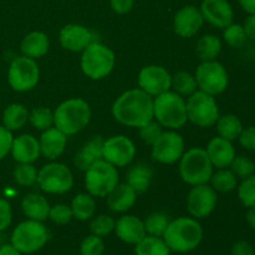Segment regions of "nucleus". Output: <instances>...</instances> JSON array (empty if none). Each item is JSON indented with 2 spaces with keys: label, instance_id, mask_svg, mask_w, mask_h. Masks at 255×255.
<instances>
[{
  "label": "nucleus",
  "instance_id": "2",
  "mask_svg": "<svg viewBox=\"0 0 255 255\" xmlns=\"http://www.w3.org/2000/svg\"><path fill=\"white\" fill-rule=\"evenodd\" d=\"M162 238L171 252L189 253L202 243L203 229L196 218L181 217L169 222Z\"/></svg>",
  "mask_w": 255,
  "mask_h": 255
},
{
  "label": "nucleus",
  "instance_id": "34",
  "mask_svg": "<svg viewBox=\"0 0 255 255\" xmlns=\"http://www.w3.org/2000/svg\"><path fill=\"white\" fill-rule=\"evenodd\" d=\"M212 188L221 193H229L238 187V178L236 174L228 168H221L212 174L211 181Z\"/></svg>",
  "mask_w": 255,
  "mask_h": 255
},
{
  "label": "nucleus",
  "instance_id": "20",
  "mask_svg": "<svg viewBox=\"0 0 255 255\" xmlns=\"http://www.w3.org/2000/svg\"><path fill=\"white\" fill-rule=\"evenodd\" d=\"M115 233L122 242L136 246L146 234L143 221L134 216H122L115 224Z\"/></svg>",
  "mask_w": 255,
  "mask_h": 255
},
{
  "label": "nucleus",
  "instance_id": "12",
  "mask_svg": "<svg viewBox=\"0 0 255 255\" xmlns=\"http://www.w3.org/2000/svg\"><path fill=\"white\" fill-rule=\"evenodd\" d=\"M194 76H196L199 90L212 96H217L226 91L229 84L228 72L226 67L217 60L202 62L197 67Z\"/></svg>",
  "mask_w": 255,
  "mask_h": 255
},
{
  "label": "nucleus",
  "instance_id": "31",
  "mask_svg": "<svg viewBox=\"0 0 255 255\" xmlns=\"http://www.w3.org/2000/svg\"><path fill=\"white\" fill-rule=\"evenodd\" d=\"M217 132H218L219 137H223V138L228 139V141L233 142L236 139H238V137L241 136L242 131H243V124L239 120V117H237L236 115H223V116H219V119L217 120Z\"/></svg>",
  "mask_w": 255,
  "mask_h": 255
},
{
  "label": "nucleus",
  "instance_id": "53",
  "mask_svg": "<svg viewBox=\"0 0 255 255\" xmlns=\"http://www.w3.org/2000/svg\"><path fill=\"white\" fill-rule=\"evenodd\" d=\"M238 2L248 14H255V0H238Z\"/></svg>",
  "mask_w": 255,
  "mask_h": 255
},
{
  "label": "nucleus",
  "instance_id": "51",
  "mask_svg": "<svg viewBox=\"0 0 255 255\" xmlns=\"http://www.w3.org/2000/svg\"><path fill=\"white\" fill-rule=\"evenodd\" d=\"M243 27L247 34V37L251 40H255V14H249Z\"/></svg>",
  "mask_w": 255,
  "mask_h": 255
},
{
  "label": "nucleus",
  "instance_id": "44",
  "mask_svg": "<svg viewBox=\"0 0 255 255\" xmlns=\"http://www.w3.org/2000/svg\"><path fill=\"white\" fill-rule=\"evenodd\" d=\"M72 218H74V216H72L71 207L62 203L55 204L54 207H50L49 219L52 223L57 224V226H65V224L70 223Z\"/></svg>",
  "mask_w": 255,
  "mask_h": 255
},
{
  "label": "nucleus",
  "instance_id": "25",
  "mask_svg": "<svg viewBox=\"0 0 255 255\" xmlns=\"http://www.w3.org/2000/svg\"><path fill=\"white\" fill-rule=\"evenodd\" d=\"M136 199L137 193L132 187L127 183L117 184L107 194V207L115 213H125L134 206Z\"/></svg>",
  "mask_w": 255,
  "mask_h": 255
},
{
  "label": "nucleus",
  "instance_id": "1",
  "mask_svg": "<svg viewBox=\"0 0 255 255\" xmlns=\"http://www.w3.org/2000/svg\"><path fill=\"white\" fill-rule=\"evenodd\" d=\"M112 116L119 124L139 128L153 120V99L141 89H132L117 97Z\"/></svg>",
  "mask_w": 255,
  "mask_h": 255
},
{
  "label": "nucleus",
  "instance_id": "22",
  "mask_svg": "<svg viewBox=\"0 0 255 255\" xmlns=\"http://www.w3.org/2000/svg\"><path fill=\"white\" fill-rule=\"evenodd\" d=\"M66 143L67 136L56 127H50L42 131V134L39 138L40 152L45 158L51 161L59 158L64 153Z\"/></svg>",
  "mask_w": 255,
  "mask_h": 255
},
{
  "label": "nucleus",
  "instance_id": "35",
  "mask_svg": "<svg viewBox=\"0 0 255 255\" xmlns=\"http://www.w3.org/2000/svg\"><path fill=\"white\" fill-rule=\"evenodd\" d=\"M197 80L196 76L187 71L177 72L174 76H172V87L174 92H177L181 96H191L192 94L197 91Z\"/></svg>",
  "mask_w": 255,
  "mask_h": 255
},
{
  "label": "nucleus",
  "instance_id": "46",
  "mask_svg": "<svg viewBox=\"0 0 255 255\" xmlns=\"http://www.w3.org/2000/svg\"><path fill=\"white\" fill-rule=\"evenodd\" d=\"M12 222L11 206L6 199L0 198V232L6 231Z\"/></svg>",
  "mask_w": 255,
  "mask_h": 255
},
{
  "label": "nucleus",
  "instance_id": "19",
  "mask_svg": "<svg viewBox=\"0 0 255 255\" xmlns=\"http://www.w3.org/2000/svg\"><path fill=\"white\" fill-rule=\"evenodd\" d=\"M92 34L86 26L80 24L65 25L60 30L59 40L65 50L72 52L84 51L92 42Z\"/></svg>",
  "mask_w": 255,
  "mask_h": 255
},
{
  "label": "nucleus",
  "instance_id": "52",
  "mask_svg": "<svg viewBox=\"0 0 255 255\" xmlns=\"http://www.w3.org/2000/svg\"><path fill=\"white\" fill-rule=\"evenodd\" d=\"M0 255H22L12 246L11 243L10 244H4V246L0 247Z\"/></svg>",
  "mask_w": 255,
  "mask_h": 255
},
{
  "label": "nucleus",
  "instance_id": "39",
  "mask_svg": "<svg viewBox=\"0 0 255 255\" xmlns=\"http://www.w3.org/2000/svg\"><path fill=\"white\" fill-rule=\"evenodd\" d=\"M223 30H224L223 32L224 41H226L229 46L239 49V47L246 45L248 37H247L246 31H244L243 25L233 24V22H232L229 26H227L226 29Z\"/></svg>",
  "mask_w": 255,
  "mask_h": 255
},
{
  "label": "nucleus",
  "instance_id": "50",
  "mask_svg": "<svg viewBox=\"0 0 255 255\" xmlns=\"http://www.w3.org/2000/svg\"><path fill=\"white\" fill-rule=\"evenodd\" d=\"M134 0H110L112 10L117 14H127L133 6Z\"/></svg>",
  "mask_w": 255,
  "mask_h": 255
},
{
  "label": "nucleus",
  "instance_id": "11",
  "mask_svg": "<svg viewBox=\"0 0 255 255\" xmlns=\"http://www.w3.org/2000/svg\"><path fill=\"white\" fill-rule=\"evenodd\" d=\"M40 79V70L36 61L26 56H19L11 61L7 71V82L17 92H26L34 89Z\"/></svg>",
  "mask_w": 255,
  "mask_h": 255
},
{
  "label": "nucleus",
  "instance_id": "13",
  "mask_svg": "<svg viewBox=\"0 0 255 255\" xmlns=\"http://www.w3.org/2000/svg\"><path fill=\"white\" fill-rule=\"evenodd\" d=\"M184 153V139L179 133L172 131L162 132L152 144V158L163 164H173Z\"/></svg>",
  "mask_w": 255,
  "mask_h": 255
},
{
  "label": "nucleus",
  "instance_id": "43",
  "mask_svg": "<svg viewBox=\"0 0 255 255\" xmlns=\"http://www.w3.org/2000/svg\"><path fill=\"white\" fill-rule=\"evenodd\" d=\"M104 252V239L101 237L94 236V234L86 237L80 246V254L81 255H102Z\"/></svg>",
  "mask_w": 255,
  "mask_h": 255
},
{
  "label": "nucleus",
  "instance_id": "8",
  "mask_svg": "<svg viewBox=\"0 0 255 255\" xmlns=\"http://www.w3.org/2000/svg\"><path fill=\"white\" fill-rule=\"evenodd\" d=\"M119 184L117 167L112 166L104 158L95 162L85 171V187L92 197H107Z\"/></svg>",
  "mask_w": 255,
  "mask_h": 255
},
{
  "label": "nucleus",
  "instance_id": "42",
  "mask_svg": "<svg viewBox=\"0 0 255 255\" xmlns=\"http://www.w3.org/2000/svg\"><path fill=\"white\" fill-rule=\"evenodd\" d=\"M229 167H231V171L239 179H246L255 173L254 162L246 156H236Z\"/></svg>",
  "mask_w": 255,
  "mask_h": 255
},
{
  "label": "nucleus",
  "instance_id": "23",
  "mask_svg": "<svg viewBox=\"0 0 255 255\" xmlns=\"http://www.w3.org/2000/svg\"><path fill=\"white\" fill-rule=\"evenodd\" d=\"M10 153L17 163H34L41 154L39 139L31 134H21L12 139Z\"/></svg>",
  "mask_w": 255,
  "mask_h": 255
},
{
  "label": "nucleus",
  "instance_id": "3",
  "mask_svg": "<svg viewBox=\"0 0 255 255\" xmlns=\"http://www.w3.org/2000/svg\"><path fill=\"white\" fill-rule=\"evenodd\" d=\"M91 120L90 105L82 99H69L54 111V126L66 136L82 131Z\"/></svg>",
  "mask_w": 255,
  "mask_h": 255
},
{
  "label": "nucleus",
  "instance_id": "7",
  "mask_svg": "<svg viewBox=\"0 0 255 255\" xmlns=\"http://www.w3.org/2000/svg\"><path fill=\"white\" fill-rule=\"evenodd\" d=\"M49 241V231L42 222H21L14 228L10 243L21 254H34L45 247Z\"/></svg>",
  "mask_w": 255,
  "mask_h": 255
},
{
  "label": "nucleus",
  "instance_id": "38",
  "mask_svg": "<svg viewBox=\"0 0 255 255\" xmlns=\"http://www.w3.org/2000/svg\"><path fill=\"white\" fill-rule=\"evenodd\" d=\"M15 182L21 187H31L37 181V169L32 163H19L14 169Z\"/></svg>",
  "mask_w": 255,
  "mask_h": 255
},
{
  "label": "nucleus",
  "instance_id": "49",
  "mask_svg": "<svg viewBox=\"0 0 255 255\" xmlns=\"http://www.w3.org/2000/svg\"><path fill=\"white\" fill-rule=\"evenodd\" d=\"M232 255H255V251L248 242L239 241L232 247Z\"/></svg>",
  "mask_w": 255,
  "mask_h": 255
},
{
  "label": "nucleus",
  "instance_id": "30",
  "mask_svg": "<svg viewBox=\"0 0 255 255\" xmlns=\"http://www.w3.org/2000/svg\"><path fill=\"white\" fill-rule=\"evenodd\" d=\"M71 211L77 221H89L96 212V202L90 193H80L74 197L71 202Z\"/></svg>",
  "mask_w": 255,
  "mask_h": 255
},
{
  "label": "nucleus",
  "instance_id": "45",
  "mask_svg": "<svg viewBox=\"0 0 255 255\" xmlns=\"http://www.w3.org/2000/svg\"><path fill=\"white\" fill-rule=\"evenodd\" d=\"M138 129H139V137H141L142 141H143L147 146H151V147L152 144L157 141V138L161 136L162 132H163L162 131L161 125H159L157 121H153V120L147 122L146 125L141 126Z\"/></svg>",
  "mask_w": 255,
  "mask_h": 255
},
{
  "label": "nucleus",
  "instance_id": "28",
  "mask_svg": "<svg viewBox=\"0 0 255 255\" xmlns=\"http://www.w3.org/2000/svg\"><path fill=\"white\" fill-rule=\"evenodd\" d=\"M29 114L26 107L21 104H11L5 109L2 114V126L9 131H17L22 128L29 121Z\"/></svg>",
  "mask_w": 255,
  "mask_h": 255
},
{
  "label": "nucleus",
  "instance_id": "54",
  "mask_svg": "<svg viewBox=\"0 0 255 255\" xmlns=\"http://www.w3.org/2000/svg\"><path fill=\"white\" fill-rule=\"evenodd\" d=\"M247 222H248L249 227L253 231H255V207L248 208V212H247Z\"/></svg>",
  "mask_w": 255,
  "mask_h": 255
},
{
  "label": "nucleus",
  "instance_id": "47",
  "mask_svg": "<svg viewBox=\"0 0 255 255\" xmlns=\"http://www.w3.org/2000/svg\"><path fill=\"white\" fill-rule=\"evenodd\" d=\"M12 139L14 137H12L11 131L5 128L4 126H0V161L10 153Z\"/></svg>",
  "mask_w": 255,
  "mask_h": 255
},
{
  "label": "nucleus",
  "instance_id": "37",
  "mask_svg": "<svg viewBox=\"0 0 255 255\" xmlns=\"http://www.w3.org/2000/svg\"><path fill=\"white\" fill-rule=\"evenodd\" d=\"M29 121L39 131L54 126V112L47 107H37L29 114Z\"/></svg>",
  "mask_w": 255,
  "mask_h": 255
},
{
  "label": "nucleus",
  "instance_id": "40",
  "mask_svg": "<svg viewBox=\"0 0 255 255\" xmlns=\"http://www.w3.org/2000/svg\"><path fill=\"white\" fill-rule=\"evenodd\" d=\"M115 224H116V221L112 217L101 214V216H97L96 218L92 219V222L90 223V232L94 236L104 238V237L110 236L112 232H115Z\"/></svg>",
  "mask_w": 255,
  "mask_h": 255
},
{
  "label": "nucleus",
  "instance_id": "18",
  "mask_svg": "<svg viewBox=\"0 0 255 255\" xmlns=\"http://www.w3.org/2000/svg\"><path fill=\"white\" fill-rule=\"evenodd\" d=\"M203 15L194 5H187L177 11L173 19V29L178 36L193 37L203 26Z\"/></svg>",
  "mask_w": 255,
  "mask_h": 255
},
{
  "label": "nucleus",
  "instance_id": "32",
  "mask_svg": "<svg viewBox=\"0 0 255 255\" xmlns=\"http://www.w3.org/2000/svg\"><path fill=\"white\" fill-rule=\"evenodd\" d=\"M221 51L222 41L216 35L207 34L197 41L196 52L202 61H213L219 56Z\"/></svg>",
  "mask_w": 255,
  "mask_h": 255
},
{
  "label": "nucleus",
  "instance_id": "17",
  "mask_svg": "<svg viewBox=\"0 0 255 255\" xmlns=\"http://www.w3.org/2000/svg\"><path fill=\"white\" fill-rule=\"evenodd\" d=\"M199 10L204 21L218 29H226L233 22L234 11L228 0H203Z\"/></svg>",
  "mask_w": 255,
  "mask_h": 255
},
{
  "label": "nucleus",
  "instance_id": "16",
  "mask_svg": "<svg viewBox=\"0 0 255 255\" xmlns=\"http://www.w3.org/2000/svg\"><path fill=\"white\" fill-rule=\"evenodd\" d=\"M138 86L147 95L156 97L171 90L172 76L163 66L149 65L139 71Z\"/></svg>",
  "mask_w": 255,
  "mask_h": 255
},
{
  "label": "nucleus",
  "instance_id": "6",
  "mask_svg": "<svg viewBox=\"0 0 255 255\" xmlns=\"http://www.w3.org/2000/svg\"><path fill=\"white\" fill-rule=\"evenodd\" d=\"M115 52L101 42L92 41L82 51V72L91 80H102L109 76L115 67Z\"/></svg>",
  "mask_w": 255,
  "mask_h": 255
},
{
  "label": "nucleus",
  "instance_id": "27",
  "mask_svg": "<svg viewBox=\"0 0 255 255\" xmlns=\"http://www.w3.org/2000/svg\"><path fill=\"white\" fill-rule=\"evenodd\" d=\"M49 46V37L45 32L32 31L22 39L21 44H20V50L24 56L36 60L46 54Z\"/></svg>",
  "mask_w": 255,
  "mask_h": 255
},
{
  "label": "nucleus",
  "instance_id": "21",
  "mask_svg": "<svg viewBox=\"0 0 255 255\" xmlns=\"http://www.w3.org/2000/svg\"><path fill=\"white\" fill-rule=\"evenodd\" d=\"M206 152L213 167H216L217 169L228 168L233 162L234 157L237 156L233 143L219 136L209 141Z\"/></svg>",
  "mask_w": 255,
  "mask_h": 255
},
{
  "label": "nucleus",
  "instance_id": "14",
  "mask_svg": "<svg viewBox=\"0 0 255 255\" xmlns=\"http://www.w3.org/2000/svg\"><path fill=\"white\" fill-rule=\"evenodd\" d=\"M217 192L208 184L193 186L187 197V209L196 219H204L211 216L217 207Z\"/></svg>",
  "mask_w": 255,
  "mask_h": 255
},
{
  "label": "nucleus",
  "instance_id": "15",
  "mask_svg": "<svg viewBox=\"0 0 255 255\" xmlns=\"http://www.w3.org/2000/svg\"><path fill=\"white\" fill-rule=\"evenodd\" d=\"M136 156L134 143L126 136H112L105 139L102 158L115 167H125L131 163Z\"/></svg>",
  "mask_w": 255,
  "mask_h": 255
},
{
  "label": "nucleus",
  "instance_id": "26",
  "mask_svg": "<svg viewBox=\"0 0 255 255\" xmlns=\"http://www.w3.org/2000/svg\"><path fill=\"white\" fill-rule=\"evenodd\" d=\"M21 209L27 219L44 222L49 218L50 204L44 196L37 193H29L22 198Z\"/></svg>",
  "mask_w": 255,
  "mask_h": 255
},
{
  "label": "nucleus",
  "instance_id": "10",
  "mask_svg": "<svg viewBox=\"0 0 255 255\" xmlns=\"http://www.w3.org/2000/svg\"><path fill=\"white\" fill-rule=\"evenodd\" d=\"M36 183L45 193L64 194L74 186V176L64 163L51 162L37 172Z\"/></svg>",
  "mask_w": 255,
  "mask_h": 255
},
{
  "label": "nucleus",
  "instance_id": "29",
  "mask_svg": "<svg viewBox=\"0 0 255 255\" xmlns=\"http://www.w3.org/2000/svg\"><path fill=\"white\" fill-rule=\"evenodd\" d=\"M153 172L146 164H136L128 171L126 177L127 184L134 189L137 194L144 193L149 188Z\"/></svg>",
  "mask_w": 255,
  "mask_h": 255
},
{
  "label": "nucleus",
  "instance_id": "24",
  "mask_svg": "<svg viewBox=\"0 0 255 255\" xmlns=\"http://www.w3.org/2000/svg\"><path fill=\"white\" fill-rule=\"evenodd\" d=\"M104 143L105 138L102 136H94L90 141H87L75 156V166L81 171H86L90 166L99 159H102L104 156Z\"/></svg>",
  "mask_w": 255,
  "mask_h": 255
},
{
  "label": "nucleus",
  "instance_id": "33",
  "mask_svg": "<svg viewBox=\"0 0 255 255\" xmlns=\"http://www.w3.org/2000/svg\"><path fill=\"white\" fill-rule=\"evenodd\" d=\"M136 255H171V249L161 237L146 236L134 246Z\"/></svg>",
  "mask_w": 255,
  "mask_h": 255
},
{
  "label": "nucleus",
  "instance_id": "48",
  "mask_svg": "<svg viewBox=\"0 0 255 255\" xmlns=\"http://www.w3.org/2000/svg\"><path fill=\"white\" fill-rule=\"evenodd\" d=\"M239 143L244 149L255 151V126L243 128L241 136L238 137Z\"/></svg>",
  "mask_w": 255,
  "mask_h": 255
},
{
  "label": "nucleus",
  "instance_id": "4",
  "mask_svg": "<svg viewBox=\"0 0 255 255\" xmlns=\"http://www.w3.org/2000/svg\"><path fill=\"white\" fill-rule=\"evenodd\" d=\"M153 119L162 127L179 129L187 124L186 100L174 91H167L153 100Z\"/></svg>",
  "mask_w": 255,
  "mask_h": 255
},
{
  "label": "nucleus",
  "instance_id": "9",
  "mask_svg": "<svg viewBox=\"0 0 255 255\" xmlns=\"http://www.w3.org/2000/svg\"><path fill=\"white\" fill-rule=\"evenodd\" d=\"M186 106L188 121L202 128L214 126L219 119V109L214 96L201 90L188 96Z\"/></svg>",
  "mask_w": 255,
  "mask_h": 255
},
{
  "label": "nucleus",
  "instance_id": "36",
  "mask_svg": "<svg viewBox=\"0 0 255 255\" xmlns=\"http://www.w3.org/2000/svg\"><path fill=\"white\" fill-rule=\"evenodd\" d=\"M169 218L164 213L161 212H156L147 217L143 221L144 229H146L147 236L152 237H163L164 232H166L167 227L169 224Z\"/></svg>",
  "mask_w": 255,
  "mask_h": 255
},
{
  "label": "nucleus",
  "instance_id": "55",
  "mask_svg": "<svg viewBox=\"0 0 255 255\" xmlns=\"http://www.w3.org/2000/svg\"><path fill=\"white\" fill-rule=\"evenodd\" d=\"M254 41H255V40H254ZM254 47H255V44H254Z\"/></svg>",
  "mask_w": 255,
  "mask_h": 255
},
{
  "label": "nucleus",
  "instance_id": "41",
  "mask_svg": "<svg viewBox=\"0 0 255 255\" xmlns=\"http://www.w3.org/2000/svg\"><path fill=\"white\" fill-rule=\"evenodd\" d=\"M238 198L247 208L255 207V173L242 179V183L238 186Z\"/></svg>",
  "mask_w": 255,
  "mask_h": 255
},
{
  "label": "nucleus",
  "instance_id": "5",
  "mask_svg": "<svg viewBox=\"0 0 255 255\" xmlns=\"http://www.w3.org/2000/svg\"><path fill=\"white\" fill-rule=\"evenodd\" d=\"M213 168L214 167L206 149L201 147H193L188 149L179 159L181 178L189 186L208 183L213 174Z\"/></svg>",
  "mask_w": 255,
  "mask_h": 255
}]
</instances>
